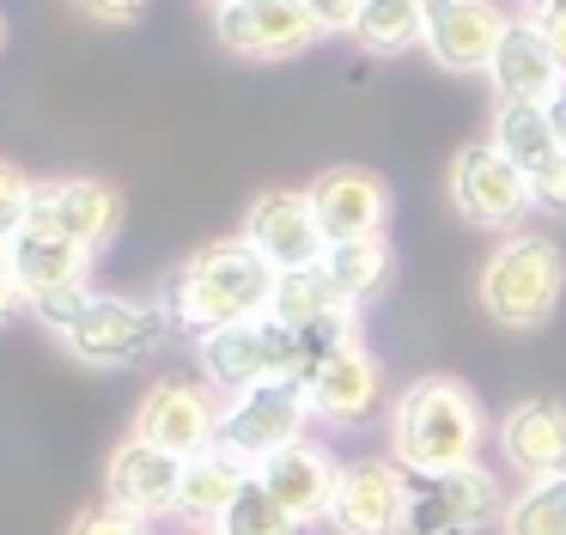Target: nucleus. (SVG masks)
<instances>
[{
    "instance_id": "nucleus-1",
    "label": "nucleus",
    "mask_w": 566,
    "mask_h": 535,
    "mask_svg": "<svg viewBox=\"0 0 566 535\" xmlns=\"http://www.w3.org/2000/svg\"><path fill=\"white\" fill-rule=\"evenodd\" d=\"M390 444H396V462L408 474H451V469H469L488 444V413H481L475 389L457 384V377L432 371V377H415V384L396 396V413H390Z\"/></svg>"
},
{
    "instance_id": "nucleus-2",
    "label": "nucleus",
    "mask_w": 566,
    "mask_h": 535,
    "mask_svg": "<svg viewBox=\"0 0 566 535\" xmlns=\"http://www.w3.org/2000/svg\"><path fill=\"white\" fill-rule=\"evenodd\" d=\"M274 280L281 268L256 250L250 238H220L208 250H196L184 268L171 274V316L196 335H213V328L250 323V316H269L274 304Z\"/></svg>"
},
{
    "instance_id": "nucleus-3",
    "label": "nucleus",
    "mask_w": 566,
    "mask_h": 535,
    "mask_svg": "<svg viewBox=\"0 0 566 535\" xmlns=\"http://www.w3.org/2000/svg\"><path fill=\"white\" fill-rule=\"evenodd\" d=\"M560 286H566V255H560V243H548L542 231H512V238L481 262V280H475L481 311L500 328H517V335L548 323L554 304H560Z\"/></svg>"
},
{
    "instance_id": "nucleus-4",
    "label": "nucleus",
    "mask_w": 566,
    "mask_h": 535,
    "mask_svg": "<svg viewBox=\"0 0 566 535\" xmlns=\"http://www.w3.org/2000/svg\"><path fill=\"white\" fill-rule=\"evenodd\" d=\"M305 420H317L311 401H305V384L274 377V384H256V389H244V396L226 401L220 408V438H213V444H220L226 457L262 469L274 450H286V444L305 438Z\"/></svg>"
},
{
    "instance_id": "nucleus-5",
    "label": "nucleus",
    "mask_w": 566,
    "mask_h": 535,
    "mask_svg": "<svg viewBox=\"0 0 566 535\" xmlns=\"http://www.w3.org/2000/svg\"><path fill=\"white\" fill-rule=\"evenodd\" d=\"M201 371L226 396H244V389L274 384V377L298 384V335L286 323H274V316L213 328V335H201Z\"/></svg>"
},
{
    "instance_id": "nucleus-6",
    "label": "nucleus",
    "mask_w": 566,
    "mask_h": 535,
    "mask_svg": "<svg viewBox=\"0 0 566 535\" xmlns=\"http://www.w3.org/2000/svg\"><path fill=\"white\" fill-rule=\"evenodd\" d=\"M500 481L481 462L451 474H408V529L402 535H481L500 523Z\"/></svg>"
},
{
    "instance_id": "nucleus-7",
    "label": "nucleus",
    "mask_w": 566,
    "mask_h": 535,
    "mask_svg": "<svg viewBox=\"0 0 566 535\" xmlns=\"http://www.w3.org/2000/svg\"><path fill=\"white\" fill-rule=\"evenodd\" d=\"M165 323H171V316H165L159 304L92 292V298L80 304V316L62 328V340H67V353L86 359V365H135L165 340Z\"/></svg>"
},
{
    "instance_id": "nucleus-8",
    "label": "nucleus",
    "mask_w": 566,
    "mask_h": 535,
    "mask_svg": "<svg viewBox=\"0 0 566 535\" xmlns=\"http://www.w3.org/2000/svg\"><path fill=\"white\" fill-rule=\"evenodd\" d=\"M451 207L481 231H517L524 213L536 207L524 170L500 153L493 140H475L451 158Z\"/></svg>"
},
{
    "instance_id": "nucleus-9",
    "label": "nucleus",
    "mask_w": 566,
    "mask_h": 535,
    "mask_svg": "<svg viewBox=\"0 0 566 535\" xmlns=\"http://www.w3.org/2000/svg\"><path fill=\"white\" fill-rule=\"evenodd\" d=\"M213 36L244 61H286L305 55L323 24L305 0H232V7H213Z\"/></svg>"
},
{
    "instance_id": "nucleus-10",
    "label": "nucleus",
    "mask_w": 566,
    "mask_h": 535,
    "mask_svg": "<svg viewBox=\"0 0 566 535\" xmlns=\"http://www.w3.org/2000/svg\"><path fill=\"white\" fill-rule=\"evenodd\" d=\"M493 146L524 170L536 207L566 213V146L548 122V104H505L493 116Z\"/></svg>"
},
{
    "instance_id": "nucleus-11",
    "label": "nucleus",
    "mask_w": 566,
    "mask_h": 535,
    "mask_svg": "<svg viewBox=\"0 0 566 535\" xmlns=\"http://www.w3.org/2000/svg\"><path fill=\"white\" fill-rule=\"evenodd\" d=\"M335 535H402L408 529V469L402 462H347L329 505Z\"/></svg>"
},
{
    "instance_id": "nucleus-12",
    "label": "nucleus",
    "mask_w": 566,
    "mask_h": 535,
    "mask_svg": "<svg viewBox=\"0 0 566 535\" xmlns=\"http://www.w3.org/2000/svg\"><path fill=\"white\" fill-rule=\"evenodd\" d=\"M31 225H43V231H55V238H67V243L98 255L104 243L116 238V225H123V195L98 177L38 182V195H31Z\"/></svg>"
},
{
    "instance_id": "nucleus-13",
    "label": "nucleus",
    "mask_w": 566,
    "mask_h": 535,
    "mask_svg": "<svg viewBox=\"0 0 566 535\" xmlns=\"http://www.w3.org/2000/svg\"><path fill=\"white\" fill-rule=\"evenodd\" d=\"M305 401L323 426H359L384 401V365L366 353L359 335H347L305 371Z\"/></svg>"
},
{
    "instance_id": "nucleus-14",
    "label": "nucleus",
    "mask_w": 566,
    "mask_h": 535,
    "mask_svg": "<svg viewBox=\"0 0 566 535\" xmlns=\"http://www.w3.org/2000/svg\"><path fill=\"white\" fill-rule=\"evenodd\" d=\"M311 213L323 225V243H347V238H384L390 225V182L366 165H335L311 182Z\"/></svg>"
},
{
    "instance_id": "nucleus-15",
    "label": "nucleus",
    "mask_w": 566,
    "mask_h": 535,
    "mask_svg": "<svg viewBox=\"0 0 566 535\" xmlns=\"http://www.w3.org/2000/svg\"><path fill=\"white\" fill-rule=\"evenodd\" d=\"M135 438H147V444L171 450V457H201V450H213V438H220V408H213V396L201 384H184V377H165V384L147 389V401L135 408Z\"/></svg>"
},
{
    "instance_id": "nucleus-16",
    "label": "nucleus",
    "mask_w": 566,
    "mask_h": 535,
    "mask_svg": "<svg viewBox=\"0 0 566 535\" xmlns=\"http://www.w3.org/2000/svg\"><path fill=\"white\" fill-rule=\"evenodd\" d=\"M505 24L493 0H427V55L444 73H488Z\"/></svg>"
},
{
    "instance_id": "nucleus-17",
    "label": "nucleus",
    "mask_w": 566,
    "mask_h": 535,
    "mask_svg": "<svg viewBox=\"0 0 566 535\" xmlns=\"http://www.w3.org/2000/svg\"><path fill=\"white\" fill-rule=\"evenodd\" d=\"M256 481L269 486L274 499H281V505H286V517H293L298 529H311V523H323V517H329L335 486H342V462H335L323 444L298 438V444L274 450V457L262 462V469H256Z\"/></svg>"
},
{
    "instance_id": "nucleus-18",
    "label": "nucleus",
    "mask_w": 566,
    "mask_h": 535,
    "mask_svg": "<svg viewBox=\"0 0 566 535\" xmlns=\"http://www.w3.org/2000/svg\"><path fill=\"white\" fill-rule=\"evenodd\" d=\"M244 238L256 243L281 274L286 268H317L323 250H329L317 213H311V195H298V189L256 195V207H250V219H244Z\"/></svg>"
},
{
    "instance_id": "nucleus-19",
    "label": "nucleus",
    "mask_w": 566,
    "mask_h": 535,
    "mask_svg": "<svg viewBox=\"0 0 566 535\" xmlns=\"http://www.w3.org/2000/svg\"><path fill=\"white\" fill-rule=\"evenodd\" d=\"M488 80L505 104H554L566 92V67L554 61L548 36H542L536 19H512L488 61Z\"/></svg>"
},
{
    "instance_id": "nucleus-20",
    "label": "nucleus",
    "mask_w": 566,
    "mask_h": 535,
    "mask_svg": "<svg viewBox=\"0 0 566 535\" xmlns=\"http://www.w3.org/2000/svg\"><path fill=\"white\" fill-rule=\"evenodd\" d=\"M177 486H184V457H171V450L147 444V438H135V432L116 444L111 469H104L111 505L135 511V517H165V511H177Z\"/></svg>"
},
{
    "instance_id": "nucleus-21",
    "label": "nucleus",
    "mask_w": 566,
    "mask_h": 535,
    "mask_svg": "<svg viewBox=\"0 0 566 535\" xmlns=\"http://www.w3.org/2000/svg\"><path fill=\"white\" fill-rule=\"evenodd\" d=\"M500 450L524 481H554L566 474V401L530 396L500 420Z\"/></svg>"
},
{
    "instance_id": "nucleus-22",
    "label": "nucleus",
    "mask_w": 566,
    "mask_h": 535,
    "mask_svg": "<svg viewBox=\"0 0 566 535\" xmlns=\"http://www.w3.org/2000/svg\"><path fill=\"white\" fill-rule=\"evenodd\" d=\"M7 255H13L19 286H25L31 304L55 298V292H86V280H92V250H80V243L55 238V231H43V225H25L7 243Z\"/></svg>"
},
{
    "instance_id": "nucleus-23",
    "label": "nucleus",
    "mask_w": 566,
    "mask_h": 535,
    "mask_svg": "<svg viewBox=\"0 0 566 535\" xmlns=\"http://www.w3.org/2000/svg\"><path fill=\"white\" fill-rule=\"evenodd\" d=\"M250 462L226 457L220 444L201 450V457L184 462V486H177V511H184L189 523H220L226 511H232V499L250 486Z\"/></svg>"
},
{
    "instance_id": "nucleus-24",
    "label": "nucleus",
    "mask_w": 566,
    "mask_h": 535,
    "mask_svg": "<svg viewBox=\"0 0 566 535\" xmlns=\"http://www.w3.org/2000/svg\"><path fill=\"white\" fill-rule=\"evenodd\" d=\"M323 274H329V286L342 292V304H371L384 286H390V274H396V250H390V238H347V243H329L323 250Z\"/></svg>"
},
{
    "instance_id": "nucleus-25",
    "label": "nucleus",
    "mask_w": 566,
    "mask_h": 535,
    "mask_svg": "<svg viewBox=\"0 0 566 535\" xmlns=\"http://www.w3.org/2000/svg\"><path fill=\"white\" fill-rule=\"evenodd\" d=\"M354 304H342V292L329 286V274L323 268H286L281 280H274V304L269 316L286 328H323L335 323V316H347Z\"/></svg>"
},
{
    "instance_id": "nucleus-26",
    "label": "nucleus",
    "mask_w": 566,
    "mask_h": 535,
    "mask_svg": "<svg viewBox=\"0 0 566 535\" xmlns=\"http://www.w3.org/2000/svg\"><path fill=\"white\" fill-rule=\"evenodd\" d=\"M347 36L366 55H402V49L427 43V0H366Z\"/></svg>"
},
{
    "instance_id": "nucleus-27",
    "label": "nucleus",
    "mask_w": 566,
    "mask_h": 535,
    "mask_svg": "<svg viewBox=\"0 0 566 535\" xmlns=\"http://www.w3.org/2000/svg\"><path fill=\"white\" fill-rule=\"evenodd\" d=\"M500 535H566V474H554V481H530L524 493L505 505Z\"/></svg>"
},
{
    "instance_id": "nucleus-28",
    "label": "nucleus",
    "mask_w": 566,
    "mask_h": 535,
    "mask_svg": "<svg viewBox=\"0 0 566 535\" xmlns=\"http://www.w3.org/2000/svg\"><path fill=\"white\" fill-rule=\"evenodd\" d=\"M213 535H298V523L286 517V505L269 493V486L250 474V486L232 499V511H226L220 523H213Z\"/></svg>"
},
{
    "instance_id": "nucleus-29",
    "label": "nucleus",
    "mask_w": 566,
    "mask_h": 535,
    "mask_svg": "<svg viewBox=\"0 0 566 535\" xmlns=\"http://www.w3.org/2000/svg\"><path fill=\"white\" fill-rule=\"evenodd\" d=\"M31 195H38V182H31L19 165H7V158H0V250H7V243L31 225Z\"/></svg>"
},
{
    "instance_id": "nucleus-30",
    "label": "nucleus",
    "mask_w": 566,
    "mask_h": 535,
    "mask_svg": "<svg viewBox=\"0 0 566 535\" xmlns=\"http://www.w3.org/2000/svg\"><path fill=\"white\" fill-rule=\"evenodd\" d=\"M67 535H147V517H135L123 505H92L67 523Z\"/></svg>"
},
{
    "instance_id": "nucleus-31",
    "label": "nucleus",
    "mask_w": 566,
    "mask_h": 535,
    "mask_svg": "<svg viewBox=\"0 0 566 535\" xmlns=\"http://www.w3.org/2000/svg\"><path fill=\"white\" fill-rule=\"evenodd\" d=\"M19 311H31V298H25V286H19V268H13V255L0 250V323H13Z\"/></svg>"
},
{
    "instance_id": "nucleus-32",
    "label": "nucleus",
    "mask_w": 566,
    "mask_h": 535,
    "mask_svg": "<svg viewBox=\"0 0 566 535\" xmlns=\"http://www.w3.org/2000/svg\"><path fill=\"white\" fill-rule=\"evenodd\" d=\"M74 7L86 12V19H98V24H135L147 0H74Z\"/></svg>"
},
{
    "instance_id": "nucleus-33",
    "label": "nucleus",
    "mask_w": 566,
    "mask_h": 535,
    "mask_svg": "<svg viewBox=\"0 0 566 535\" xmlns=\"http://www.w3.org/2000/svg\"><path fill=\"white\" fill-rule=\"evenodd\" d=\"M305 7L317 12L323 31H354V19H359V7H366V0H305Z\"/></svg>"
},
{
    "instance_id": "nucleus-34",
    "label": "nucleus",
    "mask_w": 566,
    "mask_h": 535,
    "mask_svg": "<svg viewBox=\"0 0 566 535\" xmlns=\"http://www.w3.org/2000/svg\"><path fill=\"white\" fill-rule=\"evenodd\" d=\"M536 24H542V36H548L554 61L566 67V0H560V7H548V12H536Z\"/></svg>"
},
{
    "instance_id": "nucleus-35",
    "label": "nucleus",
    "mask_w": 566,
    "mask_h": 535,
    "mask_svg": "<svg viewBox=\"0 0 566 535\" xmlns=\"http://www.w3.org/2000/svg\"><path fill=\"white\" fill-rule=\"evenodd\" d=\"M548 122H554V134H560V146H566V92L548 104Z\"/></svg>"
},
{
    "instance_id": "nucleus-36",
    "label": "nucleus",
    "mask_w": 566,
    "mask_h": 535,
    "mask_svg": "<svg viewBox=\"0 0 566 535\" xmlns=\"http://www.w3.org/2000/svg\"><path fill=\"white\" fill-rule=\"evenodd\" d=\"M530 12H548V7H560V0H524Z\"/></svg>"
},
{
    "instance_id": "nucleus-37",
    "label": "nucleus",
    "mask_w": 566,
    "mask_h": 535,
    "mask_svg": "<svg viewBox=\"0 0 566 535\" xmlns=\"http://www.w3.org/2000/svg\"><path fill=\"white\" fill-rule=\"evenodd\" d=\"M0 49H7V19H0Z\"/></svg>"
},
{
    "instance_id": "nucleus-38",
    "label": "nucleus",
    "mask_w": 566,
    "mask_h": 535,
    "mask_svg": "<svg viewBox=\"0 0 566 535\" xmlns=\"http://www.w3.org/2000/svg\"><path fill=\"white\" fill-rule=\"evenodd\" d=\"M208 7H232V0H208Z\"/></svg>"
}]
</instances>
